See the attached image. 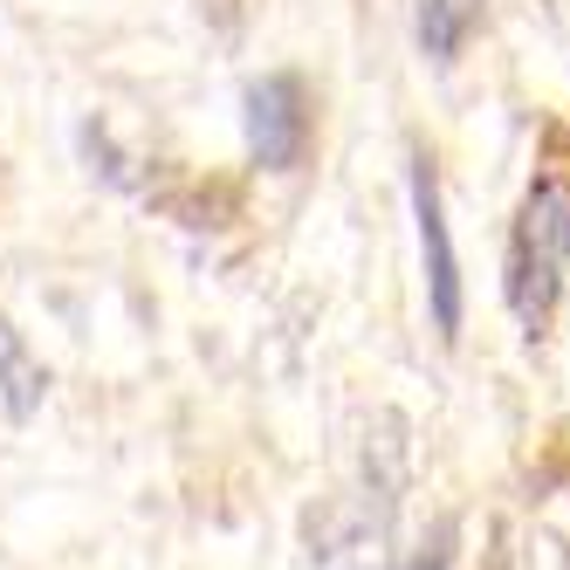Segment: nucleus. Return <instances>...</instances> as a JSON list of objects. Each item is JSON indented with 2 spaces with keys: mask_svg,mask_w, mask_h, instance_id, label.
I'll list each match as a JSON object with an SVG mask.
<instances>
[{
  "mask_svg": "<svg viewBox=\"0 0 570 570\" xmlns=\"http://www.w3.org/2000/svg\"><path fill=\"white\" fill-rule=\"evenodd\" d=\"M563 268H570V186L543 179V186H529L515 240H509V309L529 337L550 323Z\"/></svg>",
  "mask_w": 570,
  "mask_h": 570,
  "instance_id": "obj_1",
  "label": "nucleus"
},
{
  "mask_svg": "<svg viewBox=\"0 0 570 570\" xmlns=\"http://www.w3.org/2000/svg\"><path fill=\"white\" fill-rule=\"evenodd\" d=\"M316 570H392V509L372 495H337L303 522Z\"/></svg>",
  "mask_w": 570,
  "mask_h": 570,
  "instance_id": "obj_2",
  "label": "nucleus"
},
{
  "mask_svg": "<svg viewBox=\"0 0 570 570\" xmlns=\"http://www.w3.org/2000/svg\"><path fill=\"white\" fill-rule=\"evenodd\" d=\"M248 145L268 173H289L303 166V145H309V104L296 76H262L248 83Z\"/></svg>",
  "mask_w": 570,
  "mask_h": 570,
  "instance_id": "obj_3",
  "label": "nucleus"
},
{
  "mask_svg": "<svg viewBox=\"0 0 570 570\" xmlns=\"http://www.w3.org/2000/svg\"><path fill=\"white\" fill-rule=\"evenodd\" d=\"M413 214H420V248H426V289H433V323L440 337H461V262L446 240V214H440V173L426 158H413Z\"/></svg>",
  "mask_w": 570,
  "mask_h": 570,
  "instance_id": "obj_4",
  "label": "nucleus"
},
{
  "mask_svg": "<svg viewBox=\"0 0 570 570\" xmlns=\"http://www.w3.org/2000/svg\"><path fill=\"white\" fill-rule=\"evenodd\" d=\"M42 392H49V364L28 351V337L0 316V405L8 420H35L42 413Z\"/></svg>",
  "mask_w": 570,
  "mask_h": 570,
  "instance_id": "obj_5",
  "label": "nucleus"
},
{
  "mask_svg": "<svg viewBox=\"0 0 570 570\" xmlns=\"http://www.w3.org/2000/svg\"><path fill=\"white\" fill-rule=\"evenodd\" d=\"M474 21H481V0H420V49L433 62H454Z\"/></svg>",
  "mask_w": 570,
  "mask_h": 570,
  "instance_id": "obj_6",
  "label": "nucleus"
},
{
  "mask_svg": "<svg viewBox=\"0 0 570 570\" xmlns=\"http://www.w3.org/2000/svg\"><path fill=\"white\" fill-rule=\"evenodd\" d=\"M446 543H454V522H440L433 529V550L413 557V563H399V570H446V563H454V550H446Z\"/></svg>",
  "mask_w": 570,
  "mask_h": 570,
  "instance_id": "obj_7",
  "label": "nucleus"
}]
</instances>
